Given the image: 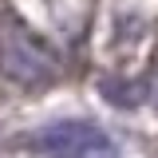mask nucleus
I'll return each instance as SVG.
<instances>
[{
    "instance_id": "obj_1",
    "label": "nucleus",
    "mask_w": 158,
    "mask_h": 158,
    "mask_svg": "<svg viewBox=\"0 0 158 158\" xmlns=\"http://www.w3.org/2000/svg\"><path fill=\"white\" fill-rule=\"evenodd\" d=\"M40 150L48 158H118V146L111 142L107 131H99L91 123H52L44 135L36 138Z\"/></svg>"
}]
</instances>
